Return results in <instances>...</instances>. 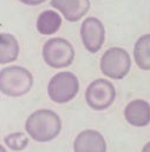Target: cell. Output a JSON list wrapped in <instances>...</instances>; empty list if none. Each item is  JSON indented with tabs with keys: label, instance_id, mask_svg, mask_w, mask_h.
Returning a JSON list of instances; mask_svg holds the SVG:
<instances>
[{
	"label": "cell",
	"instance_id": "17",
	"mask_svg": "<svg viewBox=\"0 0 150 152\" xmlns=\"http://www.w3.org/2000/svg\"><path fill=\"white\" fill-rule=\"evenodd\" d=\"M0 152H7L6 148H5L4 145H1V144H0Z\"/></svg>",
	"mask_w": 150,
	"mask_h": 152
},
{
	"label": "cell",
	"instance_id": "3",
	"mask_svg": "<svg viewBox=\"0 0 150 152\" xmlns=\"http://www.w3.org/2000/svg\"><path fill=\"white\" fill-rule=\"evenodd\" d=\"M41 57L47 66L60 70L69 67L74 63L76 53L74 45L68 39L54 37L44 42Z\"/></svg>",
	"mask_w": 150,
	"mask_h": 152
},
{
	"label": "cell",
	"instance_id": "8",
	"mask_svg": "<svg viewBox=\"0 0 150 152\" xmlns=\"http://www.w3.org/2000/svg\"><path fill=\"white\" fill-rule=\"evenodd\" d=\"M50 4L52 8L58 11L70 23H77L83 19L91 7L90 0H51Z\"/></svg>",
	"mask_w": 150,
	"mask_h": 152
},
{
	"label": "cell",
	"instance_id": "10",
	"mask_svg": "<svg viewBox=\"0 0 150 152\" xmlns=\"http://www.w3.org/2000/svg\"><path fill=\"white\" fill-rule=\"evenodd\" d=\"M124 119L135 127H146L150 124V104L144 99H134L124 107Z\"/></svg>",
	"mask_w": 150,
	"mask_h": 152
},
{
	"label": "cell",
	"instance_id": "9",
	"mask_svg": "<svg viewBox=\"0 0 150 152\" xmlns=\"http://www.w3.org/2000/svg\"><path fill=\"white\" fill-rule=\"evenodd\" d=\"M107 150L103 134L96 130H83L74 140V152H107Z\"/></svg>",
	"mask_w": 150,
	"mask_h": 152
},
{
	"label": "cell",
	"instance_id": "2",
	"mask_svg": "<svg viewBox=\"0 0 150 152\" xmlns=\"http://www.w3.org/2000/svg\"><path fill=\"white\" fill-rule=\"evenodd\" d=\"M33 86L32 73L19 65L5 66L0 70V92L7 97L18 98L27 94Z\"/></svg>",
	"mask_w": 150,
	"mask_h": 152
},
{
	"label": "cell",
	"instance_id": "7",
	"mask_svg": "<svg viewBox=\"0 0 150 152\" xmlns=\"http://www.w3.org/2000/svg\"><path fill=\"white\" fill-rule=\"evenodd\" d=\"M79 36L88 52L97 53L105 42V27L98 18L88 17L80 24Z\"/></svg>",
	"mask_w": 150,
	"mask_h": 152
},
{
	"label": "cell",
	"instance_id": "15",
	"mask_svg": "<svg viewBox=\"0 0 150 152\" xmlns=\"http://www.w3.org/2000/svg\"><path fill=\"white\" fill-rule=\"evenodd\" d=\"M18 1H20L21 4L27 5V6H38V5L44 4L46 0H18Z\"/></svg>",
	"mask_w": 150,
	"mask_h": 152
},
{
	"label": "cell",
	"instance_id": "13",
	"mask_svg": "<svg viewBox=\"0 0 150 152\" xmlns=\"http://www.w3.org/2000/svg\"><path fill=\"white\" fill-rule=\"evenodd\" d=\"M132 57L138 69L150 71V33L143 34L136 40Z\"/></svg>",
	"mask_w": 150,
	"mask_h": 152
},
{
	"label": "cell",
	"instance_id": "11",
	"mask_svg": "<svg viewBox=\"0 0 150 152\" xmlns=\"http://www.w3.org/2000/svg\"><path fill=\"white\" fill-rule=\"evenodd\" d=\"M63 24L62 14L53 10H45L43 11L37 18L36 28L43 36H53L56 34Z\"/></svg>",
	"mask_w": 150,
	"mask_h": 152
},
{
	"label": "cell",
	"instance_id": "6",
	"mask_svg": "<svg viewBox=\"0 0 150 152\" xmlns=\"http://www.w3.org/2000/svg\"><path fill=\"white\" fill-rule=\"evenodd\" d=\"M84 96L90 109L95 111H104L113 104L116 99V88L109 79L99 78L88 85Z\"/></svg>",
	"mask_w": 150,
	"mask_h": 152
},
{
	"label": "cell",
	"instance_id": "12",
	"mask_svg": "<svg viewBox=\"0 0 150 152\" xmlns=\"http://www.w3.org/2000/svg\"><path fill=\"white\" fill-rule=\"evenodd\" d=\"M20 52L17 38L8 32H0V65H7L18 59Z\"/></svg>",
	"mask_w": 150,
	"mask_h": 152
},
{
	"label": "cell",
	"instance_id": "14",
	"mask_svg": "<svg viewBox=\"0 0 150 152\" xmlns=\"http://www.w3.org/2000/svg\"><path fill=\"white\" fill-rule=\"evenodd\" d=\"M4 142L10 150L19 152L27 148L30 139H29V134L25 132H12L5 136Z\"/></svg>",
	"mask_w": 150,
	"mask_h": 152
},
{
	"label": "cell",
	"instance_id": "5",
	"mask_svg": "<svg viewBox=\"0 0 150 152\" xmlns=\"http://www.w3.org/2000/svg\"><path fill=\"white\" fill-rule=\"evenodd\" d=\"M79 92V80L75 73L62 71L52 77L47 84V96L56 104L71 102Z\"/></svg>",
	"mask_w": 150,
	"mask_h": 152
},
{
	"label": "cell",
	"instance_id": "4",
	"mask_svg": "<svg viewBox=\"0 0 150 152\" xmlns=\"http://www.w3.org/2000/svg\"><path fill=\"white\" fill-rule=\"evenodd\" d=\"M132 66L129 52L118 46L108 48L99 60V69L103 76L112 80H121L129 75Z\"/></svg>",
	"mask_w": 150,
	"mask_h": 152
},
{
	"label": "cell",
	"instance_id": "16",
	"mask_svg": "<svg viewBox=\"0 0 150 152\" xmlns=\"http://www.w3.org/2000/svg\"><path fill=\"white\" fill-rule=\"evenodd\" d=\"M141 152H150V142L144 144V146L142 148V151Z\"/></svg>",
	"mask_w": 150,
	"mask_h": 152
},
{
	"label": "cell",
	"instance_id": "1",
	"mask_svg": "<svg viewBox=\"0 0 150 152\" xmlns=\"http://www.w3.org/2000/svg\"><path fill=\"white\" fill-rule=\"evenodd\" d=\"M25 131L37 143H49L62 131V119L50 109H40L31 113L25 121Z\"/></svg>",
	"mask_w": 150,
	"mask_h": 152
}]
</instances>
